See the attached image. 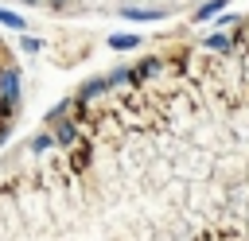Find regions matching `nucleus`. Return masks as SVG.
Returning <instances> with one entry per match:
<instances>
[{
  "label": "nucleus",
  "instance_id": "8",
  "mask_svg": "<svg viewBox=\"0 0 249 241\" xmlns=\"http://www.w3.org/2000/svg\"><path fill=\"white\" fill-rule=\"evenodd\" d=\"M43 148H54V132H39V136H31V152H43Z\"/></svg>",
  "mask_w": 249,
  "mask_h": 241
},
{
  "label": "nucleus",
  "instance_id": "9",
  "mask_svg": "<svg viewBox=\"0 0 249 241\" xmlns=\"http://www.w3.org/2000/svg\"><path fill=\"white\" fill-rule=\"evenodd\" d=\"M19 47H23V51H27V54H35V51H39V39H23V43H19Z\"/></svg>",
  "mask_w": 249,
  "mask_h": 241
},
{
  "label": "nucleus",
  "instance_id": "3",
  "mask_svg": "<svg viewBox=\"0 0 249 241\" xmlns=\"http://www.w3.org/2000/svg\"><path fill=\"white\" fill-rule=\"evenodd\" d=\"M105 89H109V82H105V78H93V82H86V86L78 89V101H86V105H89V101H93V97H101Z\"/></svg>",
  "mask_w": 249,
  "mask_h": 241
},
{
  "label": "nucleus",
  "instance_id": "4",
  "mask_svg": "<svg viewBox=\"0 0 249 241\" xmlns=\"http://www.w3.org/2000/svg\"><path fill=\"white\" fill-rule=\"evenodd\" d=\"M109 47L113 51H136L140 47V35H109Z\"/></svg>",
  "mask_w": 249,
  "mask_h": 241
},
{
  "label": "nucleus",
  "instance_id": "5",
  "mask_svg": "<svg viewBox=\"0 0 249 241\" xmlns=\"http://www.w3.org/2000/svg\"><path fill=\"white\" fill-rule=\"evenodd\" d=\"M0 27H12V31H23L27 23H23V16H16V12H8V8H0Z\"/></svg>",
  "mask_w": 249,
  "mask_h": 241
},
{
  "label": "nucleus",
  "instance_id": "1",
  "mask_svg": "<svg viewBox=\"0 0 249 241\" xmlns=\"http://www.w3.org/2000/svg\"><path fill=\"white\" fill-rule=\"evenodd\" d=\"M0 101L19 105V70H16L12 62H4V66H0Z\"/></svg>",
  "mask_w": 249,
  "mask_h": 241
},
{
  "label": "nucleus",
  "instance_id": "2",
  "mask_svg": "<svg viewBox=\"0 0 249 241\" xmlns=\"http://www.w3.org/2000/svg\"><path fill=\"white\" fill-rule=\"evenodd\" d=\"M202 47H206V51H233V47H237V35H230V31H214V35L202 39Z\"/></svg>",
  "mask_w": 249,
  "mask_h": 241
},
{
  "label": "nucleus",
  "instance_id": "6",
  "mask_svg": "<svg viewBox=\"0 0 249 241\" xmlns=\"http://www.w3.org/2000/svg\"><path fill=\"white\" fill-rule=\"evenodd\" d=\"M222 8H226V0H206V4L195 12V19H210V16H218Z\"/></svg>",
  "mask_w": 249,
  "mask_h": 241
},
{
  "label": "nucleus",
  "instance_id": "7",
  "mask_svg": "<svg viewBox=\"0 0 249 241\" xmlns=\"http://www.w3.org/2000/svg\"><path fill=\"white\" fill-rule=\"evenodd\" d=\"M124 16L128 19H160L163 12H156V8H124Z\"/></svg>",
  "mask_w": 249,
  "mask_h": 241
}]
</instances>
